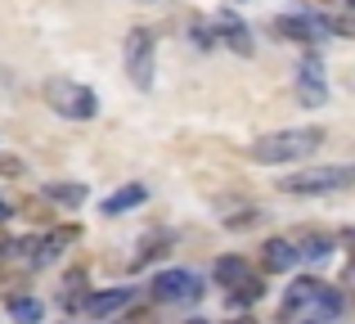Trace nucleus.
I'll return each mask as SVG.
<instances>
[{
  "instance_id": "16",
  "label": "nucleus",
  "mask_w": 355,
  "mask_h": 324,
  "mask_svg": "<svg viewBox=\"0 0 355 324\" xmlns=\"http://www.w3.org/2000/svg\"><path fill=\"white\" fill-rule=\"evenodd\" d=\"M329 253H333V239L329 235H306V244H302V253H297V257H306V262H324Z\"/></svg>"
},
{
  "instance_id": "3",
  "label": "nucleus",
  "mask_w": 355,
  "mask_h": 324,
  "mask_svg": "<svg viewBox=\"0 0 355 324\" xmlns=\"http://www.w3.org/2000/svg\"><path fill=\"white\" fill-rule=\"evenodd\" d=\"M355 185V167H311V171H297L288 176V180H279V189L284 194H342Z\"/></svg>"
},
{
  "instance_id": "10",
  "label": "nucleus",
  "mask_w": 355,
  "mask_h": 324,
  "mask_svg": "<svg viewBox=\"0 0 355 324\" xmlns=\"http://www.w3.org/2000/svg\"><path fill=\"white\" fill-rule=\"evenodd\" d=\"M261 253H266V257H261V262H266V271H275V275L279 271H293V266L302 262V257H297V248L288 244V239H270Z\"/></svg>"
},
{
  "instance_id": "17",
  "label": "nucleus",
  "mask_w": 355,
  "mask_h": 324,
  "mask_svg": "<svg viewBox=\"0 0 355 324\" xmlns=\"http://www.w3.org/2000/svg\"><path fill=\"white\" fill-rule=\"evenodd\" d=\"M9 316L14 320H41V302L36 298H9Z\"/></svg>"
},
{
  "instance_id": "25",
  "label": "nucleus",
  "mask_w": 355,
  "mask_h": 324,
  "mask_svg": "<svg viewBox=\"0 0 355 324\" xmlns=\"http://www.w3.org/2000/svg\"><path fill=\"white\" fill-rule=\"evenodd\" d=\"M347 280H355V262H351V266H347Z\"/></svg>"
},
{
  "instance_id": "6",
  "label": "nucleus",
  "mask_w": 355,
  "mask_h": 324,
  "mask_svg": "<svg viewBox=\"0 0 355 324\" xmlns=\"http://www.w3.org/2000/svg\"><path fill=\"white\" fill-rule=\"evenodd\" d=\"M153 302H171V307H189V302L202 298V280L189 271H162L153 284H148Z\"/></svg>"
},
{
  "instance_id": "18",
  "label": "nucleus",
  "mask_w": 355,
  "mask_h": 324,
  "mask_svg": "<svg viewBox=\"0 0 355 324\" xmlns=\"http://www.w3.org/2000/svg\"><path fill=\"white\" fill-rule=\"evenodd\" d=\"M162 248H171V235H153V239H148V244L135 253V271H139V266H148L157 253H162Z\"/></svg>"
},
{
  "instance_id": "9",
  "label": "nucleus",
  "mask_w": 355,
  "mask_h": 324,
  "mask_svg": "<svg viewBox=\"0 0 355 324\" xmlns=\"http://www.w3.org/2000/svg\"><path fill=\"white\" fill-rule=\"evenodd\" d=\"M275 32L279 36H288V41H315L320 36V18H311V14H284V18H275Z\"/></svg>"
},
{
  "instance_id": "7",
  "label": "nucleus",
  "mask_w": 355,
  "mask_h": 324,
  "mask_svg": "<svg viewBox=\"0 0 355 324\" xmlns=\"http://www.w3.org/2000/svg\"><path fill=\"white\" fill-rule=\"evenodd\" d=\"M297 99H302L306 108H320L324 99H329V86H324L320 63H315V59H306V63H302V77H297Z\"/></svg>"
},
{
  "instance_id": "20",
  "label": "nucleus",
  "mask_w": 355,
  "mask_h": 324,
  "mask_svg": "<svg viewBox=\"0 0 355 324\" xmlns=\"http://www.w3.org/2000/svg\"><path fill=\"white\" fill-rule=\"evenodd\" d=\"M257 221H261V212H239V216H230V230H248V225H257Z\"/></svg>"
},
{
  "instance_id": "2",
  "label": "nucleus",
  "mask_w": 355,
  "mask_h": 324,
  "mask_svg": "<svg viewBox=\"0 0 355 324\" xmlns=\"http://www.w3.org/2000/svg\"><path fill=\"white\" fill-rule=\"evenodd\" d=\"M279 316L284 320H297V316H342V293L338 289H329V284H320V280H297L293 289L284 293V302H279Z\"/></svg>"
},
{
  "instance_id": "13",
  "label": "nucleus",
  "mask_w": 355,
  "mask_h": 324,
  "mask_svg": "<svg viewBox=\"0 0 355 324\" xmlns=\"http://www.w3.org/2000/svg\"><path fill=\"white\" fill-rule=\"evenodd\" d=\"M243 275H248V262H243V257H220V262L211 266V280H216L220 289H230V284H239Z\"/></svg>"
},
{
  "instance_id": "5",
  "label": "nucleus",
  "mask_w": 355,
  "mask_h": 324,
  "mask_svg": "<svg viewBox=\"0 0 355 324\" xmlns=\"http://www.w3.org/2000/svg\"><path fill=\"white\" fill-rule=\"evenodd\" d=\"M153 32L148 27H130V36H126V77L135 81L139 90H148L153 86Z\"/></svg>"
},
{
  "instance_id": "8",
  "label": "nucleus",
  "mask_w": 355,
  "mask_h": 324,
  "mask_svg": "<svg viewBox=\"0 0 355 324\" xmlns=\"http://www.w3.org/2000/svg\"><path fill=\"white\" fill-rule=\"evenodd\" d=\"M130 298H135V289H108V293H90V298L81 302V311H86V316H95V320H104V316H113V311L130 307Z\"/></svg>"
},
{
  "instance_id": "22",
  "label": "nucleus",
  "mask_w": 355,
  "mask_h": 324,
  "mask_svg": "<svg viewBox=\"0 0 355 324\" xmlns=\"http://www.w3.org/2000/svg\"><path fill=\"white\" fill-rule=\"evenodd\" d=\"M0 176H23V162H18V158H5V153H0Z\"/></svg>"
},
{
  "instance_id": "4",
  "label": "nucleus",
  "mask_w": 355,
  "mask_h": 324,
  "mask_svg": "<svg viewBox=\"0 0 355 324\" xmlns=\"http://www.w3.org/2000/svg\"><path fill=\"white\" fill-rule=\"evenodd\" d=\"M45 104L54 108L59 117H95L99 113V99L90 86H81V81H68V77H54L45 81Z\"/></svg>"
},
{
  "instance_id": "11",
  "label": "nucleus",
  "mask_w": 355,
  "mask_h": 324,
  "mask_svg": "<svg viewBox=\"0 0 355 324\" xmlns=\"http://www.w3.org/2000/svg\"><path fill=\"white\" fill-rule=\"evenodd\" d=\"M144 203V185H121L113 198H104V216H121V212L139 207Z\"/></svg>"
},
{
  "instance_id": "19",
  "label": "nucleus",
  "mask_w": 355,
  "mask_h": 324,
  "mask_svg": "<svg viewBox=\"0 0 355 324\" xmlns=\"http://www.w3.org/2000/svg\"><path fill=\"white\" fill-rule=\"evenodd\" d=\"M320 27H329L333 36H355V14H329L320 18Z\"/></svg>"
},
{
  "instance_id": "23",
  "label": "nucleus",
  "mask_w": 355,
  "mask_h": 324,
  "mask_svg": "<svg viewBox=\"0 0 355 324\" xmlns=\"http://www.w3.org/2000/svg\"><path fill=\"white\" fill-rule=\"evenodd\" d=\"M14 253V244H9V239H0V257H9Z\"/></svg>"
},
{
  "instance_id": "14",
  "label": "nucleus",
  "mask_w": 355,
  "mask_h": 324,
  "mask_svg": "<svg viewBox=\"0 0 355 324\" xmlns=\"http://www.w3.org/2000/svg\"><path fill=\"white\" fill-rule=\"evenodd\" d=\"M261 293H266V284L257 275H243L239 284H230V302L234 307H252V302H261Z\"/></svg>"
},
{
  "instance_id": "1",
  "label": "nucleus",
  "mask_w": 355,
  "mask_h": 324,
  "mask_svg": "<svg viewBox=\"0 0 355 324\" xmlns=\"http://www.w3.org/2000/svg\"><path fill=\"white\" fill-rule=\"evenodd\" d=\"M320 144H324L320 126H293V131H275V135H261L257 144H248V158L261 167H279V162L311 158Z\"/></svg>"
},
{
  "instance_id": "12",
  "label": "nucleus",
  "mask_w": 355,
  "mask_h": 324,
  "mask_svg": "<svg viewBox=\"0 0 355 324\" xmlns=\"http://www.w3.org/2000/svg\"><path fill=\"white\" fill-rule=\"evenodd\" d=\"M220 36H225V45H230L234 54H252V32L239 23L234 14H225V18H220Z\"/></svg>"
},
{
  "instance_id": "21",
  "label": "nucleus",
  "mask_w": 355,
  "mask_h": 324,
  "mask_svg": "<svg viewBox=\"0 0 355 324\" xmlns=\"http://www.w3.org/2000/svg\"><path fill=\"white\" fill-rule=\"evenodd\" d=\"M193 41H198L202 50H211V45H216V32H211V27H202V23H193Z\"/></svg>"
},
{
  "instance_id": "24",
  "label": "nucleus",
  "mask_w": 355,
  "mask_h": 324,
  "mask_svg": "<svg viewBox=\"0 0 355 324\" xmlns=\"http://www.w3.org/2000/svg\"><path fill=\"white\" fill-rule=\"evenodd\" d=\"M5 221H9V203H0V225H5Z\"/></svg>"
},
{
  "instance_id": "15",
  "label": "nucleus",
  "mask_w": 355,
  "mask_h": 324,
  "mask_svg": "<svg viewBox=\"0 0 355 324\" xmlns=\"http://www.w3.org/2000/svg\"><path fill=\"white\" fill-rule=\"evenodd\" d=\"M45 194L54 203H63V207H81L86 203V185H45Z\"/></svg>"
},
{
  "instance_id": "26",
  "label": "nucleus",
  "mask_w": 355,
  "mask_h": 324,
  "mask_svg": "<svg viewBox=\"0 0 355 324\" xmlns=\"http://www.w3.org/2000/svg\"><path fill=\"white\" fill-rule=\"evenodd\" d=\"M347 5H351V9H355V0H347Z\"/></svg>"
}]
</instances>
